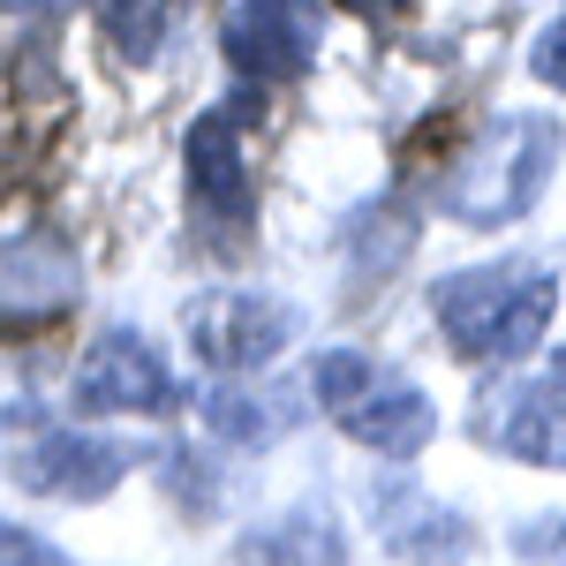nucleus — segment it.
Here are the masks:
<instances>
[{"instance_id": "f257e3e1", "label": "nucleus", "mask_w": 566, "mask_h": 566, "mask_svg": "<svg viewBox=\"0 0 566 566\" xmlns=\"http://www.w3.org/2000/svg\"><path fill=\"white\" fill-rule=\"evenodd\" d=\"M552 310H559V272H544L536 258L469 264V272H446L431 287V317L461 363H522V355H536L544 333H552Z\"/></svg>"}, {"instance_id": "f03ea898", "label": "nucleus", "mask_w": 566, "mask_h": 566, "mask_svg": "<svg viewBox=\"0 0 566 566\" xmlns=\"http://www.w3.org/2000/svg\"><path fill=\"white\" fill-rule=\"evenodd\" d=\"M303 392H310V408H325L363 453H378L392 469H408L438 438V400L408 370H386L378 355H363V348H325L310 363Z\"/></svg>"}, {"instance_id": "7ed1b4c3", "label": "nucleus", "mask_w": 566, "mask_h": 566, "mask_svg": "<svg viewBox=\"0 0 566 566\" xmlns=\"http://www.w3.org/2000/svg\"><path fill=\"white\" fill-rule=\"evenodd\" d=\"M552 167H559V122L552 114H506L476 151L453 159L438 205L461 227H514L552 189Z\"/></svg>"}, {"instance_id": "20e7f679", "label": "nucleus", "mask_w": 566, "mask_h": 566, "mask_svg": "<svg viewBox=\"0 0 566 566\" xmlns=\"http://www.w3.org/2000/svg\"><path fill=\"white\" fill-rule=\"evenodd\" d=\"M0 469L23 483L31 499H76V506H98L114 483L129 476V446L98 431H76V423H39L23 416L15 423V446H0Z\"/></svg>"}, {"instance_id": "39448f33", "label": "nucleus", "mask_w": 566, "mask_h": 566, "mask_svg": "<svg viewBox=\"0 0 566 566\" xmlns=\"http://www.w3.org/2000/svg\"><path fill=\"white\" fill-rule=\"evenodd\" d=\"M295 340V310L258 287H212L189 303V348L197 363H212L219 378H258L272 370Z\"/></svg>"}, {"instance_id": "423d86ee", "label": "nucleus", "mask_w": 566, "mask_h": 566, "mask_svg": "<svg viewBox=\"0 0 566 566\" xmlns=\"http://www.w3.org/2000/svg\"><path fill=\"white\" fill-rule=\"evenodd\" d=\"M69 400H76V416H175L181 392H175V370L159 363V348L129 333V325H114V333H98L76 363V378H69Z\"/></svg>"}, {"instance_id": "0eeeda50", "label": "nucleus", "mask_w": 566, "mask_h": 566, "mask_svg": "<svg viewBox=\"0 0 566 566\" xmlns=\"http://www.w3.org/2000/svg\"><path fill=\"white\" fill-rule=\"evenodd\" d=\"M370 522H378V544L408 566H469L476 559V528L461 506L431 499L416 476H370Z\"/></svg>"}, {"instance_id": "6e6552de", "label": "nucleus", "mask_w": 566, "mask_h": 566, "mask_svg": "<svg viewBox=\"0 0 566 566\" xmlns=\"http://www.w3.org/2000/svg\"><path fill=\"white\" fill-rule=\"evenodd\" d=\"M181 151H189V205H197V219L212 234H242L258 219V175L242 159V114L234 106L205 114Z\"/></svg>"}, {"instance_id": "1a4fd4ad", "label": "nucleus", "mask_w": 566, "mask_h": 566, "mask_svg": "<svg viewBox=\"0 0 566 566\" xmlns=\"http://www.w3.org/2000/svg\"><path fill=\"white\" fill-rule=\"evenodd\" d=\"M227 61L250 84H295L317 61V15L303 0H234L227 15Z\"/></svg>"}, {"instance_id": "9d476101", "label": "nucleus", "mask_w": 566, "mask_h": 566, "mask_svg": "<svg viewBox=\"0 0 566 566\" xmlns=\"http://www.w3.org/2000/svg\"><path fill=\"white\" fill-rule=\"evenodd\" d=\"M483 438L522 469H566V378L544 370V378L499 386L491 416H483Z\"/></svg>"}, {"instance_id": "9b49d317", "label": "nucleus", "mask_w": 566, "mask_h": 566, "mask_svg": "<svg viewBox=\"0 0 566 566\" xmlns=\"http://www.w3.org/2000/svg\"><path fill=\"white\" fill-rule=\"evenodd\" d=\"M197 416H205V431L227 438V446H280V438L295 431L310 416V392L303 386H258V378H219L205 400H197Z\"/></svg>"}, {"instance_id": "f8f14e48", "label": "nucleus", "mask_w": 566, "mask_h": 566, "mask_svg": "<svg viewBox=\"0 0 566 566\" xmlns=\"http://www.w3.org/2000/svg\"><path fill=\"white\" fill-rule=\"evenodd\" d=\"M234 566H348V536H340L325 499H303V506L250 528L234 544Z\"/></svg>"}, {"instance_id": "ddd939ff", "label": "nucleus", "mask_w": 566, "mask_h": 566, "mask_svg": "<svg viewBox=\"0 0 566 566\" xmlns=\"http://www.w3.org/2000/svg\"><path fill=\"white\" fill-rule=\"evenodd\" d=\"M408 258H416V219L408 212H392V205L378 212V205H370V212L348 219V264L363 280H386V272H400Z\"/></svg>"}, {"instance_id": "4468645a", "label": "nucleus", "mask_w": 566, "mask_h": 566, "mask_svg": "<svg viewBox=\"0 0 566 566\" xmlns=\"http://www.w3.org/2000/svg\"><path fill=\"white\" fill-rule=\"evenodd\" d=\"M98 23H106V39L122 45L129 61H159V39H167V0H98Z\"/></svg>"}, {"instance_id": "2eb2a0df", "label": "nucleus", "mask_w": 566, "mask_h": 566, "mask_svg": "<svg viewBox=\"0 0 566 566\" xmlns=\"http://www.w3.org/2000/svg\"><path fill=\"white\" fill-rule=\"evenodd\" d=\"M0 566H76L61 544H45L39 528H23V522H0Z\"/></svg>"}, {"instance_id": "dca6fc26", "label": "nucleus", "mask_w": 566, "mask_h": 566, "mask_svg": "<svg viewBox=\"0 0 566 566\" xmlns=\"http://www.w3.org/2000/svg\"><path fill=\"white\" fill-rule=\"evenodd\" d=\"M528 76L566 98V15H552V23H544V39L528 45Z\"/></svg>"}, {"instance_id": "f3484780", "label": "nucleus", "mask_w": 566, "mask_h": 566, "mask_svg": "<svg viewBox=\"0 0 566 566\" xmlns=\"http://www.w3.org/2000/svg\"><path fill=\"white\" fill-rule=\"evenodd\" d=\"M514 552L528 566H566V514H536V522L514 536Z\"/></svg>"}, {"instance_id": "a211bd4d", "label": "nucleus", "mask_w": 566, "mask_h": 566, "mask_svg": "<svg viewBox=\"0 0 566 566\" xmlns=\"http://www.w3.org/2000/svg\"><path fill=\"white\" fill-rule=\"evenodd\" d=\"M0 8H23V15H61L69 0H0Z\"/></svg>"}, {"instance_id": "6ab92c4d", "label": "nucleus", "mask_w": 566, "mask_h": 566, "mask_svg": "<svg viewBox=\"0 0 566 566\" xmlns=\"http://www.w3.org/2000/svg\"><path fill=\"white\" fill-rule=\"evenodd\" d=\"M348 8H355V15H378V8H386V0H348Z\"/></svg>"}]
</instances>
